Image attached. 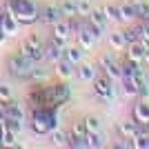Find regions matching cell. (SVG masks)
Returning <instances> with one entry per match:
<instances>
[{
    "instance_id": "d590c367",
    "label": "cell",
    "mask_w": 149,
    "mask_h": 149,
    "mask_svg": "<svg viewBox=\"0 0 149 149\" xmlns=\"http://www.w3.org/2000/svg\"><path fill=\"white\" fill-rule=\"evenodd\" d=\"M140 40L145 45H149V20H145V25L140 27Z\"/></svg>"
},
{
    "instance_id": "ba28073f",
    "label": "cell",
    "mask_w": 149,
    "mask_h": 149,
    "mask_svg": "<svg viewBox=\"0 0 149 149\" xmlns=\"http://www.w3.org/2000/svg\"><path fill=\"white\" fill-rule=\"evenodd\" d=\"M60 58H65V45L51 40L49 45H45V60L49 62H58Z\"/></svg>"
},
{
    "instance_id": "b9f144b4",
    "label": "cell",
    "mask_w": 149,
    "mask_h": 149,
    "mask_svg": "<svg viewBox=\"0 0 149 149\" xmlns=\"http://www.w3.org/2000/svg\"><path fill=\"white\" fill-rule=\"evenodd\" d=\"M0 147H2V131H0Z\"/></svg>"
},
{
    "instance_id": "8992f818",
    "label": "cell",
    "mask_w": 149,
    "mask_h": 149,
    "mask_svg": "<svg viewBox=\"0 0 149 149\" xmlns=\"http://www.w3.org/2000/svg\"><path fill=\"white\" fill-rule=\"evenodd\" d=\"M51 36H54V40H56V42L67 45L69 36H71V29H69L67 18H62V20H58V22H54V25H51Z\"/></svg>"
},
{
    "instance_id": "277c9868",
    "label": "cell",
    "mask_w": 149,
    "mask_h": 149,
    "mask_svg": "<svg viewBox=\"0 0 149 149\" xmlns=\"http://www.w3.org/2000/svg\"><path fill=\"white\" fill-rule=\"evenodd\" d=\"M33 67V60L25 54L16 51L11 58H9V71H11L16 78H29V71Z\"/></svg>"
},
{
    "instance_id": "7c38bea8",
    "label": "cell",
    "mask_w": 149,
    "mask_h": 149,
    "mask_svg": "<svg viewBox=\"0 0 149 149\" xmlns=\"http://www.w3.org/2000/svg\"><path fill=\"white\" fill-rule=\"evenodd\" d=\"M87 20L91 22L93 27H98L102 33L107 31V25H109V20H107V16H105V11H102V9H96V7H93L91 13L87 16Z\"/></svg>"
},
{
    "instance_id": "9a60e30c",
    "label": "cell",
    "mask_w": 149,
    "mask_h": 149,
    "mask_svg": "<svg viewBox=\"0 0 149 149\" xmlns=\"http://www.w3.org/2000/svg\"><path fill=\"white\" fill-rule=\"evenodd\" d=\"M138 125L140 123H136V120H123V123L118 125V134L125 140H131V138L138 134Z\"/></svg>"
},
{
    "instance_id": "e0dca14e",
    "label": "cell",
    "mask_w": 149,
    "mask_h": 149,
    "mask_svg": "<svg viewBox=\"0 0 149 149\" xmlns=\"http://www.w3.org/2000/svg\"><path fill=\"white\" fill-rule=\"evenodd\" d=\"M47 136H49V143L54 145V147H69V134L60 131L58 127H56V129H51Z\"/></svg>"
},
{
    "instance_id": "d6986e66",
    "label": "cell",
    "mask_w": 149,
    "mask_h": 149,
    "mask_svg": "<svg viewBox=\"0 0 149 149\" xmlns=\"http://www.w3.org/2000/svg\"><path fill=\"white\" fill-rule=\"evenodd\" d=\"M76 74H78V78L85 82H93V78L98 76V69L93 67V65H85V62H80V67L76 69Z\"/></svg>"
},
{
    "instance_id": "484cf974",
    "label": "cell",
    "mask_w": 149,
    "mask_h": 149,
    "mask_svg": "<svg viewBox=\"0 0 149 149\" xmlns=\"http://www.w3.org/2000/svg\"><path fill=\"white\" fill-rule=\"evenodd\" d=\"M47 76H49V71H47L45 67H40V62H38V65H33V67H31L29 80H31V82H42V80H47Z\"/></svg>"
},
{
    "instance_id": "44dd1931",
    "label": "cell",
    "mask_w": 149,
    "mask_h": 149,
    "mask_svg": "<svg viewBox=\"0 0 149 149\" xmlns=\"http://www.w3.org/2000/svg\"><path fill=\"white\" fill-rule=\"evenodd\" d=\"M123 91L127 98H138V80L129 78V76H123Z\"/></svg>"
},
{
    "instance_id": "ac0fdd59",
    "label": "cell",
    "mask_w": 149,
    "mask_h": 149,
    "mask_svg": "<svg viewBox=\"0 0 149 149\" xmlns=\"http://www.w3.org/2000/svg\"><path fill=\"white\" fill-rule=\"evenodd\" d=\"M76 36H78V45H80L85 51H91V49H93V45L98 42V40H96V38H93L91 33L85 29V27H80V31H78Z\"/></svg>"
},
{
    "instance_id": "74e56055",
    "label": "cell",
    "mask_w": 149,
    "mask_h": 149,
    "mask_svg": "<svg viewBox=\"0 0 149 149\" xmlns=\"http://www.w3.org/2000/svg\"><path fill=\"white\" fill-rule=\"evenodd\" d=\"M7 125V111H5V105H0V127Z\"/></svg>"
},
{
    "instance_id": "1f68e13d",
    "label": "cell",
    "mask_w": 149,
    "mask_h": 149,
    "mask_svg": "<svg viewBox=\"0 0 149 149\" xmlns=\"http://www.w3.org/2000/svg\"><path fill=\"white\" fill-rule=\"evenodd\" d=\"M71 136H87V127H85V120H78V123L71 125V131H69Z\"/></svg>"
},
{
    "instance_id": "ffe728a7",
    "label": "cell",
    "mask_w": 149,
    "mask_h": 149,
    "mask_svg": "<svg viewBox=\"0 0 149 149\" xmlns=\"http://www.w3.org/2000/svg\"><path fill=\"white\" fill-rule=\"evenodd\" d=\"M102 11H105L109 22H123V13H120V7L116 5V2H107V5L102 7Z\"/></svg>"
},
{
    "instance_id": "d6a6232c",
    "label": "cell",
    "mask_w": 149,
    "mask_h": 149,
    "mask_svg": "<svg viewBox=\"0 0 149 149\" xmlns=\"http://www.w3.org/2000/svg\"><path fill=\"white\" fill-rule=\"evenodd\" d=\"M85 127H87V131H100V118L87 116V118H85Z\"/></svg>"
},
{
    "instance_id": "8fae6325",
    "label": "cell",
    "mask_w": 149,
    "mask_h": 149,
    "mask_svg": "<svg viewBox=\"0 0 149 149\" xmlns=\"http://www.w3.org/2000/svg\"><path fill=\"white\" fill-rule=\"evenodd\" d=\"M134 120L140 125H149V102L147 100H138L136 105H134Z\"/></svg>"
},
{
    "instance_id": "7a4b0ae2",
    "label": "cell",
    "mask_w": 149,
    "mask_h": 149,
    "mask_svg": "<svg viewBox=\"0 0 149 149\" xmlns=\"http://www.w3.org/2000/svg\"><path fill=\"white\" fill-rule=\"evenodd\" d=\"M58 127V113L56 107H36L31 116V129L38 136H47L51 129Z\"/></svg>"
},
{
    "instance_id": "f1b7e54d",
    "label": "cell",
    "mask_w": 149,
    "mask_h": 149,
    "mask_svg": "<svg viewBox=\"0 0 149 149\" xmlns=\"http://www.w3.org/2000/svg\"><path fill=\"white\" fill-rule=\"evenodd\" d=\"M76 5H78V16H85L87 18L89 13H91V9H93V5H91V0H76Z\"/></svg>"
},
{
    "instance_id": "30bf717a",
    "label": "cell",
    "mask_w": 149,
    "mask_h": 149,
    "mask_svg": "<svg viewBox=\"0 0 149 149\" xmlns=\"http://www.w3.org/2000/svg\"><path fill=\"white\" fill-rule=\"evenodd\" d=\"M65 16L60 13V9H58V5H49L45 7L42 11H40V22H45V25H54V22H58V20H62Z\"/></svg>"
},
{
    "instance_id": "83f0119b",
    "label": "cell",
    "mask_w": 149,
    "mask_h": 149,
    "mask_svg": "<svg viewBox=\"0 0 149 149\" xmlns=\"http://www.w3.org/2000/svg\"><path fill=\"white\" fill-rule=\"evenodd\" d=\"M0 131H2V147H18V143H16L18 134L16 131H11L9 127H0Z\"/></svg>"
},
{
    "instance_id": "52a82bcc",
    "label": "cell",
    "mask_w": 149,
    "mask_h": 149,
    "mask_svg": "<svg viewBox=\"0 0 149 149\" xmlns=\"http://www.w3.org/2000/svg\"><path fill=\"white\" fill-rule=\"evenodd\" d=\"M54 71H56V76L60 80H69V78L76 74V65L69 62L67 58H60L58 62H54Z\"/></svg>"
},
{
    "instance_id": "cb8c5ba5",
    "label": "cell",
    "mask_w": 149,
    "mask_h": 149,
    "mask_svg": "<svg viewBox=\"0 0 149 149\" xmlns=\"http://www.w3.org/2000/svg\"><path fill=\"white\" fill-rule=\"evenodd\" d=\"M60 13L65 18H71V16H78V5H76V0H62L60 5H58Z\"/></svg>"
},
{
    "instance_id": "f546056e",
    "label": "cell",
    "mask_w": 149,
    "mask_h": 149,
    "mask_svg": "<svg viewBox=\"0 0 149 149\" xmlns=\"http://www.w3.org/2000/svg\"><path fill=\"white\" fill-rule=\"evenodd\" d=\"M125 40H127V45L129 42H136V40H140V27H129V29H125Z\"/></svg>"
},
{
    "instance_id": "ab89813d",
    "label": "cell",
    "mask_w": 149,
    "mask_h": 149,
    "mask_svg": "<svg viewBox=\"0 0 149 149\" xmlns=\"http://www.w3.org/2000/svg\"><path fill=\"white\" fill-rule=\"evenodd\" d=\"M7 38H9V36H7V33H5V31H2V29H0V45H5V42H7Z\"/></svg>"
},
{
    "instance_id": "3957f363",
    "label": "cell",
    "mask_w": 149,
    "mask_h": 149,
    "mask_svg": "<svg viewBox=\"0 0 149 149\" xmlns=\"http://www.w3.org/2000/svg\"><path fill=\"white\" fill-rule=\"evenodd\" d=\"M91 85H93V87H91L93 93H96V96H98L102 102H111V100L116 98V87H113L116 82L109 80L105 74H102V76H96Z\"/></svg>"
},
{
    "instance_id": "7402d4cb",
    "label": "cell",
    "mask_w": 149,
    "mask_h": 149,
    "mask_svg": "<svg viewBox=\"0 0 149 149\" xmlns=\"http://www.w3.org/2000/svg\"><path fill=\"white\" fill-rule=\"evenodd\" d=\"M120 13H123V22L127 20H136V5H134V0H127V2H120Z\"/></svg>"
},
{
    "instance_id": "9c48e42d",
    "label": "cell",
    "mask_w": 149,
    "mask_h": 149,
    "mask_svg": "<svg viewBox=\"0 0 149 149\" xmlns=\"http://www.w3.org/2000/svg\"><path fill=\"white\" fill-rule=\"evenodd\" d=\"M145 51H147V45L143 40H136V42H129L127 45V60H134V62H143L145 58Z\"/></svg>"
},
{
    "instance_id": "f35d334b",
    "label": "cell",
    "mask_w": 149,
    "mask_h": 149,
    "mask_svg": "<svg viewBox=\"0 0 149 149\" xmlns=\"http://www.w3.org/2000/svg\"><path fill=\"white\" fill-rule=\"evenodd\" d=\"M143 20H149V2H145V11H143V16H140Z\"/></svg>"
},
{
    "instance_id": "d4e9b609",
    "label": "cell",
    "mask_w": 149,
    "mask_h": 149,
    "mask_svg": "<svg viewBox=\"0 0 149 149\" xmlns=\"http://www.w3.org/2000/svg\"><path fill=\"white\" fill-rule=\"evenodd\" d=\"M87 147L89 149H100L105 147V138L100 131H87Z\"/></svg>"
},
{
    "instance_id": "6da1fadb",
    "label": "cell",
    "mask_w": 149,
    "mask_h": 149,
    "mask_svg": "<svg viewBox=\"0 0 149 149\" xmlns=\"http://www.w3.org/2000/svg\"><path fill=\"white\" fill-rule=\"evenodd\" d=\"M5 11L11 13L20 25H33L40 18V9L36 7L33 0H7Z\"/></svg>"
},
{
    "instance_id": "4316f807",
    "label": "cell",
    "mask_w": 149,
    "mask_h": 149,
    "mask_svg": "<svg viewBox=\"0 0 149 149\" xmlns=\"http://www.w3.org/2000/svg\"><path fill=\"white\" fill-rule=\"evenodd\" d=\"M109 45H111L113 51H120L123 47H127L125 33H123V31H113V33H109Z\"/></svg>"
},
{
    "instance_id": "8d00e7d4",
    "label": "cell",
    "mask_w": 149,
    "mask_h": 149,
    "mask_svg": "<svg viewBox=\"0 0 149 149\" xmlns=\"http://www.w3.org/2000/svg\"><path fill=\"white\" fill-rule=\"evenodd\" d=\"M0 98L5 100V102H7L9 98H11V91H9V87H5V85H0Z\"/></svg>"
},
{
    "instance_id": "5bb4252c",
    "label": "cell",
    "mask_w": 149,
    "mask_h": 149,
    "mask_svg": "<svg viewBox=\"0 0 149 149\" xmlns=\"http://www.w3.org/2000/svg\"><path fill=\"white\" fill-rule=\"evenodd\" d=\"M0 29L5 31L7 36H16V33H18V29H20V22L13 18L11 13H7V11H5V16H2V22H0Z\"/></svg>"
},
{
    "instance_id": "4dcf8cb0",
    "label": "cell",
    "mask_w": 149,
    "mask_h": 149,
    "mask_svg": "<svg viewBox=\"0 0 149 149\" xmlns=\"http://www.w3.org/2000/svg\"><path fill=\"white\" fill-rule=\"evenodd\" d=\"M69 147H74V149H85V147H87V136L82 138V136H71V134H69Z\"/></svg>"
},
{
    "instance_id": "5b68a950",
    "label": "cell",
    "mask_w": 149,
    "mask_h": 149,
    "mask_svg": "<svg viewBox=\"0 0 149 149\" xmlns=\"http://www.w3.org/2000/svg\"><path fill=\"white\" fill-rule=\"evenodd\" d=\"M51 98H54V105L56 107L65 105V102L71 98V87H69L67 82H56V85H51Z\"/></svg>"
},
{
    "instance_id": "60d3db41",
    "label": "cell",
    "mask_w": 149,
    "mask_h": 149,
    "mask_svg": "<svg viewBox=\"0 0 149 149\" xmlns=\"http://www.w3.org/2000/svg\"><path fill=\"white\" fill-rule=\"evenodd\" d=\"M143 62H147V65H149V47H147V51H145V58H143Z\"/></svg>"
},
{
    "instance_id": "603a6c76",
    "label": "cell",
    "mask_w": 149,
    "mask_h": 149,
    "mask_svg": "<svg viewBox=\"0 0 149 149\" xmlns=\"http://www.w3.org/2000/svg\"><path fill=\"white\" fill-rule=\"evenodd\" d=\"M102 74H105L109 80L120 82L123 80V65H120V62H113V65H109L107 69H102Z\"/></svg>"
},
{
    "instance_id": "2e32d148",
    "label": "cell",
    "mask_w": 149,
    "mask_h": 149,
    "mask_svg": "<svg viewBox=\"0 0 149 149\" xmlns=\"http://www.w3.org/2000/svg\"><path fill=\"white\" fill-rule=\"evenodd\" d=\"M85 54H87V51L82 49L80 45H76V47H65V58H67L69 62H74L76 67H78V65H80V62H82V58H85Z\"/></svg>"
},
{
    "instance_id": "836d02e7",
    "label": "cell",
    "mask_w": 149,
    "mask_h": 149,
    "mask_svg": "<svg viewBox=\"0 0 149 149\" xmlns=\"http://www.w3.org/2000/svg\"><path fill=\"white\" fill-rule=\"evenodd\" d=\"M113 62H118V58H116V54H105V56H100L98 65H100V69H107V67H109V65H113Z\"/></svg>"
},
{
    "instance_id": "e575fe53",
    "label": "cell",
    "mask_w": 149,
    "mask_h": 149,
    "mask_svg": "<svg viewBox=\"0 0 149 149\" xmlns=\"http://www.w3.org/2000/svg\"><path fill=\"white\" fill-rule=\"evenodd\" d=\"M5 127H9L11 131L20 134V131H22V120H16V118H7V125H5Z\"/></svg>"
},
{
    "instance_id": "4fadbf2b",
    "label": "cell",
    "mask_w": 149,
    "mask_h": 149,
    "mask_svg": "<svg viewBox=\"0 0 149 149\" xmlns=\"http://www.w3.org/2000/svg\"><path fill=\"white\" fill-rule=\"evenodd\" d=\"M5 111H7V118H16V120H22V123H25V109H22L20 102L9 98L5 102Z\"/></svg>"
},
{
    "instance_id": "7bdbcfd3",
    "label": "cell",
    "mask_w": 149,
    "mask_h": 149,
    "mask_svg": "<svg viewBox=\"0 0 149 149\" xmlns=\"http://www.w3.org/2000/svg\"><path fill=\"white\" fill-rule=\"evenodd\" d=\"M134 2H138V0H134Z\"/></svg>"
}]
</instances>
